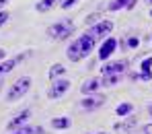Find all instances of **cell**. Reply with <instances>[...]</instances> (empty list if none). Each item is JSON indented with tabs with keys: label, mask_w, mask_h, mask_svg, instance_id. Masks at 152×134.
Wrapping results in <instances>:
<instances>
[{
	"label": "cell",
	"mask_w": 152,
	"mask_h": 134,
	"mask_svg": "<svg viewBox=\"0 0 152 134\" xmlns=\"http://www.w3.org/2000/svg\"><path fill=\"white\" fill-rule=\"evenodd\" d=\"M31 89V77H21L15 80V85H10L8 93H6V101H19L21 97H25Z\"/></svg>",
	"instance_id": "obj_1"
},
{
	"label": "cell",
	"mask_w": 152,
	"mask_h": 134,
	"mask_svg": "<svg viewBox=\"0 0 152 134\" xmlns=\"http://www.w3.org/2000/svg\"><path fill=\"white\" fill-rule=\"evenodd\" d=\"M72 31H74V23H72L70 19H64V21H58V23L50 25L48 35H50L51 39L62 41V39H68V37L72 35Z\"/></svg>",
	"instance_id": "obj_2"
},
{
	"label": "cell",
	"mask_w": 152,
	"mask_h": 134,
	"mask_svg": "<svg viewBox=\"0 0 152 134\" xmlns=\"http://www.w3.org/2000/svg\"><path fill=\"white\" fill-rule=\"evenodd\" d=\"M76 41H78V48H80V52H82V58H86L88 54L93 52V48H95V37H93V35H88V33L80 35Z\"/></svg>",
	"instance_id": "obj_3"
},
{
	"label": "cell",
	"mask_w": 152,
	"mask_h": 134,
	"mask_svg": "<svg viewBox=\"0 0 152 134\" xmlns=\"http://www.w3.org/2000/svg\"><path fill=\"white\" fill-rule=\"evenodd\" d=\"M70 89V80L62 79V80H56L53 85H51V89L48 91V97H51V99H56V97H62L66 91Z\"/></svg>",
	"instance_id": "obj_4"
},
{
	"label": "cell",
	"mask_w": 152,
	"mask_h": 134,
	"mask_svg": "<svg viewBox=\"0 0 152 134\" xmlns=\"http://www.w3.org/2000/svg\"><path fill=\"white\" fill-rule=\"evenodd\" d=\"M103 103H105V97H103V95H88V97H84V99L80 101V107H82V109L93 111V109L101 107Z\"/></svg>",
	"instance_id": "obj_5"
},
{
	"label": "cell",
	"mask_w": 152,
	"mask_h": 134,
	"mask_svg": "<svg viewBox=\"0 0 152 134\" xmlns=\"http://www.w3.org/2000/svg\"><path fill=\"white\" fill-rule=\"evenodd\" d=\"M111 29H113V23H111V21H101V23L93 25L86 33H88V35H93V37L97 39L99 35H107V33H111Z\"/></svg>",
	"instance_id": "obj_6"
},
{
	"label": "cell",
	"mask_w": 152,
	"mask_h": 134,
	"mask_svg": "<svg viewBox=\"0 0 152 134\" xmlns=\"http://www.w3.org/2000/svg\"><path fill=\"white\" fill-rule=\"evenodd\" d=\"M127 68V60H117V62H109L103 68V74H124V70Z\"/></svg>",
	"instance_id": "obj_7"
},
{
	"label": "cell",
	"mask_w": 152,
	"mask_h": 134,
	"mask_svg": "<svg viewBox=\"0 0 152 134\" xmlns=\"http://www.w3.org/2000/svg\"><path fill=\"white\" fill-rule=\"evenodd\" d=\"M29 116H31V111H29V109H23L21 113H17V116L6 124V130H17V128H21L27 120H29Z\"/></svg>",
	"instance_id": "obj_8"
},
{
	"label": "cell",
	"mask_w": 152,
	"mask_h": 134,
	"mask_svg": "<svg viewBox=\"0 0 152 134\" xmlns=\"http://www.w3.org/2000/svg\"><path fill=\"white\" fill-rule=\"evenodd\" d=\"M115 48H117V41H115L113 37H107V39L103 41L101 50H99V58H101V60H107L111 54L115 52Z\"/></svg>",
	"instance_id": "obj_9"
},
{
	"label": "cell",
	"mask_w": 152,
	"mask_h": 134,
	"mask_svg": "<svg viewBox=\"0 0 152 134\" xmlns=\"http://www.w3.org/2000/svg\"><path fill=\"white\" fill-rule=\"evenodd\" d=\"M21 60H25V54H21V56H17V58H8V60H4V62H0V77L2 74H6V72H10Z\"/></svg>",
	"instance_id": "obj_10"
},
{
	"label": "cell",
	"mask_w": 152,
	"mask_h": 134,
	"mask_svg": "<svg viewBox=\"0 0 152 134\" xmlns=\"http://www.w3.org/2000/svg\"><path fill=\"white\" fill-rule=\"evenodd\" d=\"M66 56H68V60H70V62H78V60H82V52H80V48H78V41H76V39L68 46Z\"/></svg>",
	"instance_id": "obj_11"
},
{
	"label": "cell",
	"mask_w": 152,
	"mask_h": 134,
	"mask_svg": "<svg viewBox=\"0 0 152 134\" xmlns=\"http://www.w3.org/2000/svg\"><path fill=\"white\" fill-rule=\"evenodd\" d=\"M99 87H101V80H99V79H88L82 87H80V91H82L84 95H93Z\"/></svg>",
	"instance_id": "obj_12"
},
{
	"label": "cell",
	"mask_w": 152,
	"mask_h": 134,
	"mask_svg": "<svg viewBox=\"0 0 152 134\" xmlns=\"http://www.w3.org/2000/svg\"><path fill=\"white\" fill-rule=\"evenodd\" d=\"M51 126L56 130H66V128H70V118H53Z\"/></svg>",
	"instance_id": "obj_13"
},
{
	"label": "cell",
	"mask_w": 152,
	"mask_h": 134,
	"mask_svg": "<svg viewBox=\"0 0 152 134\" xmlns=\"http://www.w3.org/2000/svg\"><path fill=\"white\" fill-rule=\"evenodd\" d=\"M62 0H41V2H37V10L39 13H45V10H50V8H53L56 4H60Z\"/></svg>",
	"instance_id": "obj_14"
},
{
	"label": "cell",
	"mask_w": 152,
	"mask_h": 134,
	"mask_svg": "<svg viewBox=\"0 0 152 134\" xmlns=\"http://www.w3.org/2000/svg\"><path fill=\"white\" fill-rule=\"evenodd\" d=\"M119 80H121L119 74H103L101 85H105V87H113V85H117Z\"/></svg>",
	"instance_id": "obj_15"
},
{
	"label": "cell",
	"mask_w": 152,
	"mask_h": 134,
	"mask_svg": "<svg viewBox=\"0 0 152 134\" xmlns=\"http://www.w3.org/2000/svg\"><path fill=\"white\" fill-rule=\"evenodd\" d=\"M132 109H134V105H132V103H121V105H117L115 113H117L119 118H124V116H127V113H132Z\"/></svg>",
	"instance_id": "obj_16"
},
{
	"label": "cell",
	"mask_w": 152,
	"mask_h": 134,
	"mask_svg": "<svg viewBox=\"0 0 152 134\" xmlns=\"http://www.w3.org/2000/svg\"><path fill=\"white\" fill-rule=\"evenodd\" d=\"M66 72V68L62 66V64H53L50 68V79H56V77H60V74H64Z\"/></svg>",
	"instance_id": "obj_17"
},
{
	"label": "cell",
	"mask_w": 152,
	"mask_h": 134,
	"mask_svg": "<svg viewBox=\"0 0 152 134\" xmlns=\"http://www.w3.org/2000/svg\"><path fill=\"white\" fill-rule=\"evenodd\" d=\"M127 0H113L111 4H109V10H119V8H126Z\"/></svg>",
	"instance_id": "obj_18"
},
{
	"label": "cell",
	"mask_w": 152,
	"mask_h": 134,
	"mask_svg": "<svg viewBox=\"0 0 152 134\" xmlns=\"http://www.w3.org/2000/svg\"><path fill=\"white\" fill-rule=\"evenodd\" d=\"M134 124H136V120H134V118H129V120H127L126 124H117L115 128H121V130H129V128H132Z\"/></svg>",
	"instance_id": "obj_19"
},
{
	"label": "cell",
	"mask_w": 152,
	"mask_h": 134,
	"mask_svg": "<svg viewBox=\"0 0 152 134\" xmlns=\"http://www.w3.org/2000/svg\"><path fill=\"white\" fill-rule=\"evenodd\" d=\"M12 134H33V128H29V126H21V128H17Z\"/></svg>",
	"instance_id": "obj_20"
},
{
	"label": "cell",
	"mask_w": 152,
	"mask_h": 134,
	"mask_svg": "<svg viewBox=\"0 0 152 134\" xmlns=\"http://www.w3.org/2000/svg\"><path fill=\"white\" fill-rule=\"evenodd\" d=\"M10 19V15H8V10H0V27L6 25V21Z\"/></svg>",
	"instance_id": "obj_21"
},
{
	"label": "cell",
	"mask_w": 152,
	"mask_h": 134,
	"mask_svg": "<svg viewBox=\"0 0 152 134\" xmlns=\"http://www.w3.org/2000/svg\"><path fill=\"white\" fill-rule=\"evenodd\" d=\"M76 2H78V0H64V2H60V6H62L64 10H68V8H72V6H74Z\"/></svg>",
	"instance_id": "obj_22"
},
{
	"label": "cell",
	"mask_w": 152,
	"mask_h": 134,
	"mask_svg": "<svg viewBox=\"0 0 152 134\" xmlns=\"http://www.w3.org/2000/svg\"><path fill=\"white\" fill-rule=\"evenodd\" d=\"M127 46H129V48H138V46H140V39H138V37H129V39H127Z\"/></svg>",
	"instance_id": "obj_23"
},
{
	"label": "cell",
	"mask_w": 152,
	"mask_h": 134,
	"mask_svg": "<svg viewBox=\"0 0 152 134\" xmlns=\"http://www.w3.org/2000/svg\"><path fill=\"white\" fill-rule=\"evenodd\" d=\"M136 2H138V0H127L126 8H127V10H132V8H134V6H136Z\"/></svg>",
	"instance_id": "obj_24"
},
{
	"label": "cell",
	"mask_w": 152,
	"mask_h": 134,
	"mask_svg": "<svg viewBox=\"0 0 152 134\" xmlns=\"http://www.w3.org/2000/svg\"><path fill=\"white\" fill-rule=\"evenodd\" d=\"M142 134H152V124L144 126V128H142Z\"/></svg>",
	"instance_id": "obj_25"
},
{
	"label": "cell",
	"mask_w": 152,
	"mask_h": 134,
	"mask_svg": "<svg viewBox=\"0 0 152 134\" xmlns=\"http://www.w3.org/2000/svg\"><path fill=\"white\" fill-rule=\"evenodd\" d=\"M33 134H43V128H41V126H37V128H33Z\"/></svg>",
	"instance_id": "obj_26"
},
{
	"label": "cell",
	"mask_w": 152,
	"mask_h": 134,
	"mask_svg": "<svg viewBox=\"0 0 152 134\" xmlns=\"http://www.w3.org/2000/svg\"><path fill=\"white\" fill-rule=\"evenodd\" d=\"M6 2H8V0H0V8H2V6H6Z\"/></svg>",
	"instance_id": "obj_27"
},
{
	"label": "cell",
	"mask_w": 152,
	"mask_h": 134,
	"mask_svg": "<svg viewBox=\"0 0 152 134\" xmlns=\"http://www.w3.org/2000/svg\"><path fill=\"white\" fill-rule=\"evenodd\" d=\"M4 56H6V52H4V50H0V60H2Z\"/></svg>",
	"instance_id": "obj_28"
},
{
	"label": "cell",
	"mask_w": 152,
	"mask_h": 134,
	"mask_svg": "<svg viewBox=\"0 0 152 134\" xmlns=\"http://www.w3.org/2000/svg\"><path fill=\"white\" fill-rule=\"evenodd\" d=\"M148 111H150V116H152V105H150V107H148Z\"/></svg>",
	"instance_id": "obj_29"
},
{
	"label": "cell",
	"mask_w": 152,
	"mask_h": 134,
	"mask_svg": "<svg viewBox=\"0 0 152 134\" xmlns=\"http://www.w3.org/2000/svg\"><path fill=\"white\" fill-rule=\"evenodd\" d=\"M150 15H152V10H150Z\"/></svg>",
	"instance_id": "obj_30"
},
{
	"label": "cell",
	"mask_w": 152,
	"mask_h": 134,
	"mask_svg": "<svg viewBox=\"0 0 152 134\" xmlns=\"http://www.w3.org/2000/svg\"><path fill=\"white\" fill-rule=\"evenodd\" d=\"M150 2H152V0H150Z\"/></svg>",
	"instance_id": "obj_31"
},
{
	"label": "cell",
	"mask_w": 152,
	"mask_h": 134,
	"mask_svg": "<svg viewBox=\"0 0 152 134\" xmlns=\"http://www.w3.org/2000/svg\"><path fill=\"white\" fill-rule=\"evenodd\" d=\"M101 134H103V132H101Z\"/></svg>",
	"instance_id": "obj_32"
}]
</instances>
